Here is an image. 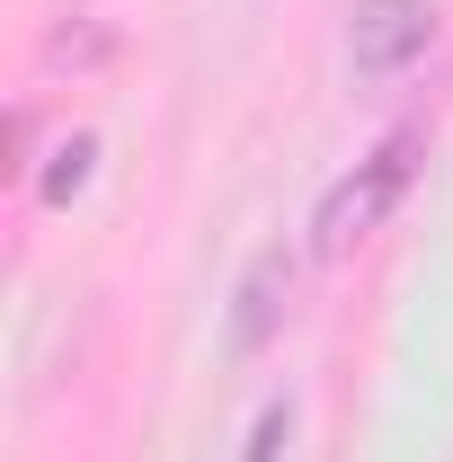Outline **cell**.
Here are the masks:
<instances>
[{"mask_svg":"<svg viewBox=\"0 0 453 462\" xmlns=\"http://www.w3.org/2000/svg\"><path fill=\"white\" fill-rule=\"evenodd\" d=\"M427 36H436V9L427 0H356L347 54H356V71L392 80V71H409V62L427 54Z\"/></svg>","mask_w":453,"mask_h":462,"instance_id":"7a4b0ae2","label":"cell"},{"mask_svg":"<svg viewBox=\"0 0 453 462\" xmlns=\"http://www.w3.org/2000/svg\"><path fill=\"white\" fill-rule=\"evenodd\" d=\"M409 170H418V125H400L356 178H338V187L320 196V223H311V231H320V258H347L365 231L383 223V214L400 205V187H409Z\"/></svg>","mask_w":453,"mask_h":462,"instance_id":"6da1fadb","label":"cell"}]
</instances>
